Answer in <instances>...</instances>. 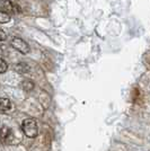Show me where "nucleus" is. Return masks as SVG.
Wrapping results in <instances>:
<instances>
[{
    "label": "nucleus",
    "mask_w": 150,
    "mask_h": 151,
    "mask_svg": "<svg viewBox=\"0 0 150 151\" xmlns=\"http://www.w3.org/2000/svg\"><path fill=\"white\" fill-rule=\"evenodd\" d=\"M22 127H23V131H24L26 137L32 139L38 137V122L34 119H26V120H24L23 121V124H22Z\"/></svg>",
    "instance_id": "f257e3e1"
},
{
    "label": "nucleus",
    "mask_w": 150,
    "mask_h": 151,
    "mask_svg": "<svg viewBox=\"0 0 150 151\" xmlns=\"http://www.w3.org/2000/svg\"><path fill=\"white\" fill-rule=\"evenodd\" d=\"M0 7L5 12L9 14H15L16 15V14L20 13V7L17 4L13 2L12 0H0Z\"/></svg>",
    "instance_id": "f03ea898"
},
{
    "label": "nucleus",
    "mask_w": 150,
    "mask_h": 151,
    "mask_svg": "<svg viewBox=\"0 0 150 151\" xmlns=\"http://www.w3.org/2000/svg\"><path fill=\"white\" fill-rule=\"evenodd\" d=\"M12 46H13L14 49H16L18 52H20L22 54H27L30 52L28 44L26 43L24 40H22V38L19 37H14L12 40Z\"/></svg>",
    "instance_id": "7ed1b4c3"
},
{
    "label": "nucleus",
    "mask_w": 150,
    "mask_h": 151,
    "mask_svg": "<svg viewBox=\"0 0 150 151\" xmlns=\"http://www.w3.org/2000/svg\"><path fill=\"white\" fill-rule=\"evenodd\" d=\"M13 139L14 134L12 129H9L8 126H2L1 130H0V140H1V142L8 145V143H12Z\"/></svg>",
    "instance_id": "20e7f679"
},
{
    "label": "nucleus",
    "mask_w": 150,
    "mask_h": 151,
    "mask_svg": "<svg viewBox=\"0 0 150 151\" xmlns=\"http://www.w3.org/2000/svg\"><path fill=\"white\" fill-rule=\"evenodd\" d=\"M12 109V101L8 98H0V112H8Z\"/></svg>",
    "instance_id": "39448f33"
},
{
    "label": "nucleus",
    "mask_w": 150,
    "mask_h": 151,
    "mask_svg": "<svg viewBox=\"0 0 150 151\" xmlns=\"http://www.w3.org/2000/svg\"><path fill=\"white\" fill-rule=\"evenodd\" d=\"M14 70L16 72H18V73H25L30 70V67L25 62H18L14 65Z\"/></svg>",
    "instance_id": "423d86ee"
},
{
    "label": "nucleus",
    "mask_w": 150,
    "mask_h": 151,
    "mask_svg": "<svg viewBox=\"0 0 150 151\" xmlns=\"http://www.w3.org/2000/svg\"><path fill=\"white\" fill-rule=\"evenodd\" d=\"M22 87H23V89L26 90V91H31L32 89L34 88V83H33L31 80H24L23 83H22Z\"/></svg>",
    "instance_id": "0eeeda50"
},
{
    "label": "nucleus",
    "mask_w": 150,
    "mask_h": 151,
    "mask_svg": "<svg viewBox=\"0 0 150 151\" xmlns=\"http://www.w3.org/2000/svg\"><path fill=\"white\" fill-rule=\"evenodd\" d=\"M9 22H10L9 14L0 12V24H6V23H9Z\"/></svg>",
    "instance_id": "6e6552de"
},
{
    "label": "nucleus",
    "mask_w": 150,
    "mask_h": 151,
    "mask_svg": "<svg viewBox=\"0 0 150 151\" xmlns=\"http://www.w3.org/2000/svg\"><path fill=\"white\" fill-rule=\"evenodd\" d=\"M7 69H8V65H7V62L4 60V59H0V73H4L6 72Z\"/></svg>",
    "instance_id": "1a4fd4ad"
},
{
    "label": "nucleus",
    "mask_w": 150,
    "mask_h": 151,
    "mask_svg": "<svg viewBox=\"0 0 150 151\" xmlns=\"http://www.w3.org/2000/svg\"><path fill=\"white\" fill-rule=\"evenodd\" d=\"M6 40H7V34L0 28V41L2 42V41H6Z\"/></svg>",
    "instance_id": "9d476101"
}]
</instances>
